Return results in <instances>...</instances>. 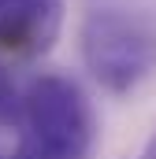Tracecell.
Instances as JSON below:
<instances>
[{"label":"cell","instance_id":"cell-1","mask_svg":"<svg viewBox=\"0 0 156 159\" xmlns=\"http://www.w3.org/2000/svg\"><path fill=\"white\" fill-rule=\"evenodd\" d=\"M82 63L93 81L108 93H134L156 67V34L141 15L97 7L82 19L78 30Z\"/></svg>","mask_w":156,"mask_h":159},{"label":"cell","instance_id":"cell-2","mask_svg":"<svg viewBox=\"0 0 156 159\" xmlns=\"http://www.w3.org/2000/svg\"><path fill=\"white\" fill-rule=\"evenodd\" d=\"M22 141L60 159H85L93 148V111L85 93L63 74H41L26 85Z\"/></svg>","mask_w":156,"mask_h":159},{"label":"cell","instance_id":"cell-3","mask_svg":"<svg viewBox=\"0 0 156 159\" xmlns=\"http://www.w3.org/2000/svg\"><path fill=\"white\" fill-rule=\"evenodd\" d=\"M63 22V0H0V52H48Z\"/></svg>","mask_w":156,"mask_h":159},{"label":"cell","instance_id":"cell-4","mask_svg":"<svg viewBox=\"0 0 156 159\" xmlns=\"http://www.w3.org/2000/svg\"><path fill=\"white\" fill-rule=\"evenodd\" d=\"M22 111H26V89H19L11 67L0 56V129H22Z\"/></svg>","mask_w":156,"mask_h":159},{"label":"cell","instance_id":"cell-5","mask_svg":"<svg viewBox=\"0 0 156 159\" xmlns=\"http://www.w3.org/2000/svg\"><path fill=\"white\" fill-rule=\"evenodd\" d=\"M15 159H60V156H52V152H45V148H37V144H30V141H22V137H19Z\"/></svg>","mask_w":156,"mask_h":159},{"label":"cell","instance_id":"cell-6","mask_svg":"<svg viewBox=\"0 0 156 159\" xmlns=\"http://www.w3.org/2000/svg\"><path fill=\"white\" fill-rule=\"evenodd\" d=\"M141 159H156V137L149 141V148H145V156H141Z\"/></svg>","mask_w":156,"mask_h":159},{"label":"cell","instance_id":"cell-7","mask_svg":"<svg viewBox=\"0 0 156 159\" xmlns=\"http://www.w3.org/2000/svg\"><path fill=\"white\" fill-rule=\"evenodd\" d=\"M0 159H4V156H0Z\"/></svg>","mask_w":156,"mask_h":159}]
</instances>
